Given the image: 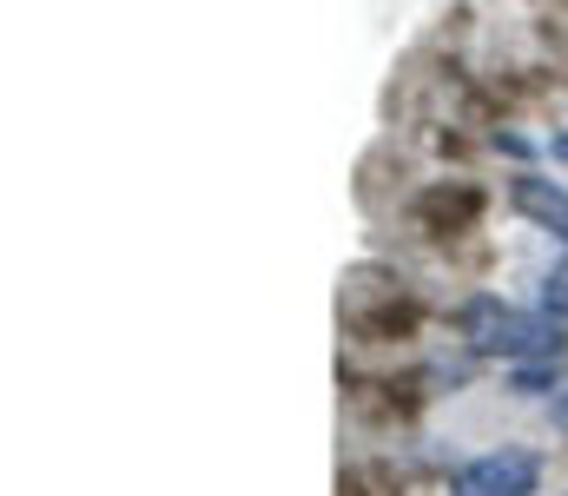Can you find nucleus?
I'll return each instance as SVG.
<instances>
[{"label": "nucleus", "mask_w": 568, "mask_h": 496, "mask_svg": "<svg viewBox=\"0 0 568 496\" xmlns=\"http://www.w3.org/2000/svg\"><path fill=\"white\" fill-rule=\"evenodd\" d=\"M410 219H417V232H429V239H456V232H469L483 219V192L463 185V179H436V185L417 192Z\"/></svg>", "instance_id": "4"}, {"label": "nucleus", "mask_w": 568, "mask_h": 496, "mask_svg": "<svg viewBox=\"0 0 568 496\" xmlns=\"http://www.w3.org/2000/svg\"><path fill=\"white\" fill-rule=\"evenodd\" d=\"M536 484H542V464L529 451H489L449 477V496H536Z\"/></svg>", "instance_id": "3"}, {"label": "nucleus", "mask_w": 568, "mask_h": 496, "mask_svg": "<svg viewBox=\"0 0 568 496\" xmlns=\"http://www.w3.org/2000/svg\"><path fill=\"white\" fill-rule=\"evenodd\" d=\"M344 325L357 331V337H371V344H390V337H410L417 331V298H404L384 272H351V285H344Z\"/></svg>", "instance_id": "2"}, {"label": "nucleus", "mask_w": 568, "mask_h": 496, "mask_svg": "<svg viewBox=\"0 0 568 496\" xmlns=\"http://www.w3.org/2000/svg\"><path fill=\"white\" fill-rule=\"evenodd\" d=\"M509 205H516L523 219H536V225H549V232H562L568 239V185L523 172V179H509Z\"/></svg>", "instance_id": "5"}, {"label": "nucleus", "mask_w": 568, "mask_h": 496, "mask_svg": "<svg viewBox=\"0 0 568 496\" xmlns=\"http://www.w3.org/2000/svg\"><path fill=\"white\" fill-rule=\"evenodd\" d=\"M556 417H562V424H568V397H562V411H556Z\"/></svg>", "instance_id": "7"}, {"label": "nucleus", "mask_w": 568, "mask_h": 496, "mask_svg": "<svg viewBox=\"0 0 568 496\" xmlns=\"http://www.w3.org/2000/svg\"><path fill=\"white\" fill-rule=\"evenodd\" d=\"M542 312H549V318H568V259L542 279Z\"/></svg>", "instance_id": "6"}, {"label": "nucleus", "mask_w": 568, "mask_h": 496, "mask_svg": "<svg viewBox=\"0 0 568 496\" xmlns=\"http://www.w3.org/2000/svg\"><path fill=\"white\" fill-rule=\"evenodd\" d=\"M556 325H562V318H529V312H516V305H503V298H469V305H463V337H469L476 357H509V364L542 357V351L562 344Z\"/></svg>", "instance_id": "1"}]
</instances>
